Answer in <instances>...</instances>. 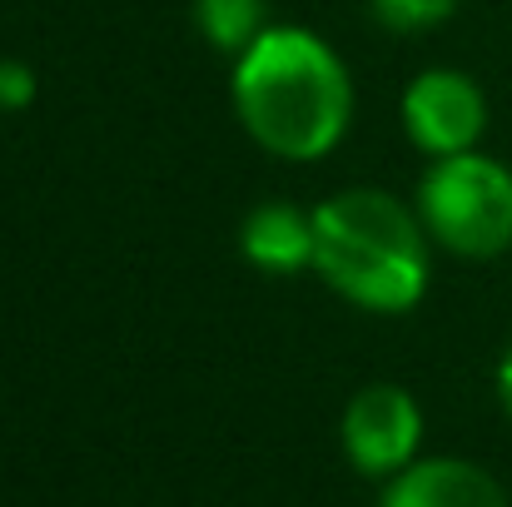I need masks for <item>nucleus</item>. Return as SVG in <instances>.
Wrapping results in <instances>:
<instances>
[{"label": "nucleus", "instance_id": "3", "mask_svg": "<svg viewBox=\"0 0 512 507\" xmlns=\"http://www.w3.org/2000/svg\"><path fill=\"white\" fill-rule=\"evenodd\" d=\"M418 219L463 259L503 254L512 249V169L478 150L433 160L418 184Z\"/></svg>", "mask_w": 512, "mask_h": 507}, {"label": "nucleus", "instance_id": "10", "mask_svg": "<svg viewBox=\"0 0 512 507\" xmlns=\"http://www.w3.org/2000/svg\"><path fill=\"white\" fill-rule=\"evenodd\" d=\"M35 100V70L20 60H0V110H25Z\"/></svg>", "mask_w": 512, "mask_h": 507}, {"label": "nucleus", "instance_id": "9", "mask_svg": "<svg viewBox=\"0 0 512 507\" xmlns=\"http://www.w3.org/2000/svg\"><path fill=\"white\" fill-rule=\"evenodd\" d=\"M368 5H373V20L383 30H393V35L433 30V25H443L458 10V0H368Z\"/></svg>", "mask_w": 512, "mask_h": 507}, {"label": "nucleus", "instance_id": "5", "mask_svg": "<svg viewBox=\"0 0 512 507\" xmlns=\"http://www.w3.org/2000/svg\"><path fill=\"white\" fill-rule=\"evenodd\" d=\"M403 125L433 160L468 155L488 130V100L463 70H423L403 95Z\"/></svg>", "mask_w": 512, "mask_h": 507}, {"label": "nucleus", "instance_id": "7", "mask_svg": "<svg viewBox=\"0 0 512 507\" xmlns=\"http://www.w3.org/2000/svg\"><path fill=\"white\" fill-rule=\"evenodd\" d=\"M239 249L264 274L309 269L314 264V214H304L294 204H259L239 229Z\"/></svg>", "mask_w": 512, "mask_h": 507}, {"label": "nucleus", "instance_id": "8", "mask_svg": "<svg viewBox=\"0 0 512 507\" xmlns=\"http://www.w3.org/2000/svg\"><path fill=\"white\" fill-rule=\"evenodd\" d=\"M269 5L264 0H194V25L214 50L244 55L264 30H269Z\"/></svg>", "mask_w": 512, "mask_h": 507}, {"label": "nucleus", "instance_id": "6", "mask_svg": "<svg viewBox=\"0 0 512 507\" xmlns=\"http://www.w3.org/2000/svg\"><path fill=\"white\" fill-rule=\"evenodd\" d=\"M383 507H508V493L468 458H423L388 478Z\"/></svg>", "mask_w": 512, "mask_h": 507}, {"label": "nucleus", "instance_id": "2", "mask_svg": "<svg viewBox=\"0 0 512 507\" xmlns=\"http://www.w3.org/2000/svg\"><path fill=\"white\" fill-rule=\"evenodd\" d=\"M314 269L373 314H403L428 289V229L388 189H343L314 209Z\"/></svg>", "mask_w": 512, "mask_h": 507}, {"label": "nucleus", "instance_id": "11", "mask_svg": "<svg viewBox=\"0 0 512 507\" xmlns=\"http://www.w3.org/2000/svg\"><path fill=\"white\" fill-rule=\"evenodd\" d=\"M498 398H503V408H508V418H512V343L503 348V358H498Z\"/></svg>", "mask_w": 512, "mask_h": 507}, {"label": "nucleus", "instance_id": "1", "mask_svg": "<svg viewBox=\"0 0 512 507\" xmlns=\"http://www.w3.org/2000/svg\"><path fill=\"white\" fill-rule=\"evenodd\" d=\"M234 110L269 155L319 160L348 130L353 85L314 30L269 25L234 65Z\"/></svg>", "mask_w": 512, "mask_h": 507}, {"label": "nucleus", "instance_id": "4", "mask_svg": "<svg viewBox=\"0 0 512 507\" xmlns=\"http://www.w3.org/2000/svg\"><path fill=\"white\" fill-rule=\"evenodd\" d=\"M423 438V413L408 388L368 383L343 413V453L363 478H398Z\"/></svg>", "mask_w": 512, "mask_h": 507}]
</instances>
